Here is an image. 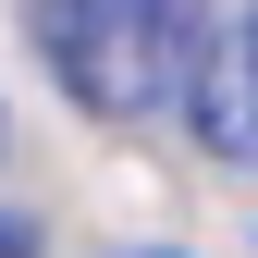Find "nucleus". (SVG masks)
<instances>
[{
  "instance_id": "1",
  "label": "nucleus",
  "mask_w": 258,
  "mask_h": 258,
  "mask_svg": "<svg viewBox=\"0 0 258 258\" xmlns=\"http://www.w3.org/2000/svg\"><path fill=\"white\" fill-rule=\"evenodd\" d=\"M25 37L74 86V111L148 123V111L197 99L209 49H221V13L209 0H25Z\"/></svg>"
},
{
  "instance_id": "2",
  "label": "nucleus",
  "mask_w": 258,
  "mask_h": 258,
  "mask_svg": "<svg viewBox=\"0 0 258 258\" xmlns=\"http://www.w3.org/2000/svg\"><path fill=\"white\" fill-rule=\"evenodd\" d=\"M197 136H209L221 160H258V13H246V37L209 49V74H197Z\"/></svg>"
},
{
  "instance_id": "3",
  "label": "nucleus",
  "mask_w": 258,
  "mask_h": 258,
  "mask_svg": "<svg viewBox=\"0 0 258 258\" xmlns=\"http://www.w3.org/2000/svg\"><path fill=\"white\" fill-rule=\"evenodd\" d=\"M0 258H37V234H25V221H0Z\"/></svg>"
}]
</instances>
